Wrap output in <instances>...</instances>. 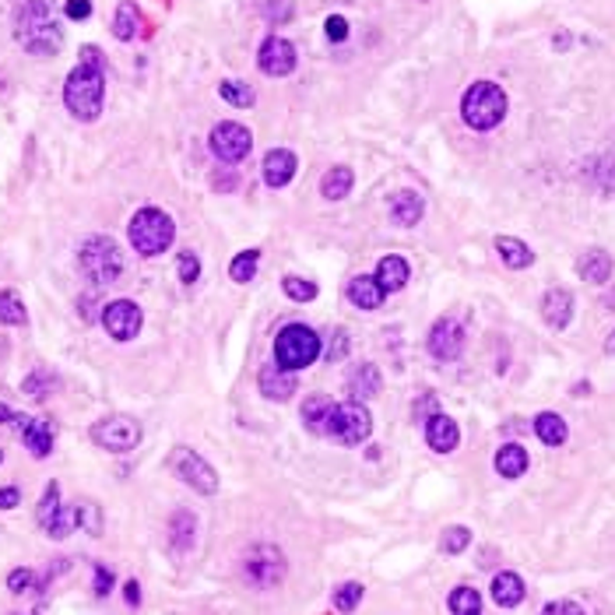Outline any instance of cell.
I'll return each mask as SVG.
<instances>
[{
	"label": "cell",
	"instance_id": "1",
	"mask_svg": "<svg viewBox=\"0 0 615 615\" xmlns=\"http://www.w3.org/2000/svg\"><path fill=\"white\" fill-rule=\"evenodd\" d=\"M106 78H103V54L96 46H81V63L63 81V103L78 120L92 123L103 112Z\"/></svg>",
	"mask_w": 615,
	"mask_h": 615
},
{
	"label": "cell",
	"instance_id": "2",
	"mask_svg": "<svg viewBox=\"0 0 615 615\" xmlns=\"http://www.w3.org/2000/svg\"><path fill=\"white\" fill-rule=\"evenodd\" d=\"M14 39L32 56H54L63 46L60 25L46 0H21L14 11Z\"/></svg>",
	"mask_w": 615,
	"mask_h": 615
},
{
	"label": "cell",
	"instance_id": "3",
	"mask_svg": "<svg viewBox=\"0 0 615 615\" xmlns=\"http://www.w3.org/2000/svg\"><path fill=\"white\" fill-rule=\"evenodd\" d=\"M461 116L471 130H493L506 116V92L493 81H475L464 99H461Z\"/></svg>",
	"mask_w": 615,
	"mask_h": 615
},
{
	"label": "cell",
	"instance_id": "4",
	"mask_svg": "<svg viewBox=\"0 0 615 615\" xmlns=\"http://www.w3.org/2000/svg\"><path fill=\"white\" fill-rule=\"evenodd\" d=\"M320 355V337L306 324H288L275 337V362L288 373H303Z\"/></svg>",
	"mask_w": 615,
	"mask_h": 615
},
{
	"label": "cell",
	"instance_id": "5",
	"mask_svg": "<svg viewBox=\"0 0 615 615\" xmlns=\"http://www.w3.org/2000/svg\"><path fill=\"white\" fill-rule=\"evenodd\" d=\"M172 236H176V225L166 212L159 208H141L134 219H130V246L141 253V257H159L172 246Z\"/></svg>",
	"mask_w": 615,
	"mask_h": 615
},
{
	"label": "cell",
	"instance_id": "6",
	"mask_svg": "<svg viewBox=\"0 0 615 615\" xmlns=\"http://www.w3.org/2000/svg\"><path fill=\"white\" fill-rule=\"evenodd\" d=\"M78 264H81L85 278L96 281V285H112L123 275V253H120V246L112 243L110 236L85 239L81 250H78Z\"/></svg>",
	"mask_w": 615,
	"mask_h": 615
},
{
	"label": "cell",
	"instance_id": "7",
	"mask_svg": "<svg viewBox=\"0 0 615 615\" xmlns=\"http://www.w3.org/2000/svg\"><path fill=\"white\" fill-rule=\"evenodd\" d=\"M373 433V419L366 411L362 401H341V404H331L328 411V422H324V436H331L345 447H355L362 444L366 436Z\"/></svg>",
	"mask_w": 615,
	"mask_h": 615
},
{
	"label": "cell",
	"instance_id": "8",
	"mask_svg": "<svg viewBox=\"0 0 615 615\" xmlns=\"http://www.w3.org/2000/svg\"><path fill=\"white\" fill-rule=\"evenodd\" d=\"M243 577L257 587V591H268V587H278L285 580V556H281L278 545H253L246 556H243Z\"/></svg>",
	"mask_w": 615,
	"mask_h": 615
},
{
	"label": "cell",
	"instance_id": "9",
	"mask_svg": "<svg viewBox=\"0 0 615 615\" xmlns=\"http://www.w3.org/2000/svg\"><path fill=\"white\" fill-rule=\"evenodd\" d=\"M36 520H39V528H43L50 538H67V535L78 528V506L60 503V486L50 482L46 493H43V500H39Z\"/></svg>",
	"mask_w": 615,
	"mask_h": 615
},
{
	"label": "cell",
	"instance_id": "10",
	"mask_svg": "<svg viewBox=\"0 0 615 615\" xmlns=\"http://www.w3.org/2000/svg\"><path fill=\"white\" fill-rule=\"evenodd\" d=\"M172 471H176L190 489H197L201 496H212V493L219 489V475H215V468H212L197 450H190V447L172 450Z\"/></svg>",
	"mask_w": 615,
	"mask_h": 615
},
{
	"label": "cell",
	"instance_id": "11",
	"mask_svg": "<svg viewBox=\"0 0 615 615\" xmlns=\"http://www.w3.org/2000/svg\"><path fill=\"white\" fill-rule=\"evenodd\" d=\"M92 440L103 450H112V453H127L141 444V422L127 419V415H112V419H103L96 429H92Z\"/></svg>",
	"mask_w": 615,
	"mask_h": 615
},
{
	"label": "cell",
	"instance_id": "12",
	"mask_svg": "<svg viewBox=\"0 0 615 615\" xmlns=\"http://www.w3.org/2000/svg\"><path fill=\"white\" fill-rule=\"evenodd\" d=\"M250 148H253V137H250V130H246L243 123L225 120V123H219V127L212 130V152H215L222 162H243V159L250 155Z\"/></svg>",
	"mask_w": 615,
	"mask_h": 615
},
{
	"label": "cell",
	"instance_id": "13",
	"mask_svg": "<svg viewBox=\"0 0 615 615\" xmlns=\"http://www.w3.org/2000/svg\"><path fill=\"white\" fill-rule=\"evenodd\" d=\"M141 320H145V317H141V306L130 303V299H116V303H110V306L103 310V328H106L110 337H116V341L137 337Z\"/></svg>",
	"mask_w": 615,
	"mask_h": 615
},
{
	"label": "cell",
	"instance_id": "14",
	"mask_svg": "<svg viewBox=\"0 0 615 615\" xmlns=\"http://www.w3.org/2000/svg\"><path fill=\"white\" fill-rule=\"evenodd\" d=\"M257 63H261V71H264V74H271V78H285V74H292V71H295V46H292L288 39H281V36H268V39L261 43V56H257Z\"/></svg>",
	"mask_w": 615,
	"mask_h": 615
},
{
	"label": "cell",
	"instance_id": "15",
	"mask_svg": "<svg viewBox=\"0 0 615 615\" xmlns=\"http://www.w3.org/2000/svg\"><path fill=\"white\" fill-rule=\"evenodd\" d=\"M461 348H464V331H461V324L450 320V317L436 320L433 331H429V352H433V359L453 362V359L461 355Z\"/></svg>",
	"mask_w": 615,
	"mask_h": 615
},
{
	"label": "cell",
	"instance_id": "16",
	"mask_svg": "<svg viewBox=\"0 0 615 615\" xmlns=\"http://www.w3.org/2000/svg\"><path fill=\"white\" fill-rule=\"evenodd\" d=\"M11 426H14V429H21V440H25V447L32 450L36 457H46V453L54 450V433H50V426H46L43 419L14 415V419H11Z\"/></svg>",
	"mask_w": 615,
	"mask_h": 615
},
{
	"label": "cell",
	"instance_id": "17",
	"mask_svg": "<svg viewBox=\"0 0 615 615\" xmlns=\"http://www.w3.org/2000/svg\"><path fill=\"white\" fill-rule=\"evenodd\" d=\"M426 444L436 450V453H450V450L461 444V429L450 415H429L426 419Z\"/></svg>",
	"mask_w": 615,
	"mask_h": 615
},
{
	"label": "cell",
	"instance_id": "18",
	"mask_svg": "<svg viewBox=\"0 0 615 615\" xmlns=\"http://www.w3.org/2000/svg\"><path fill=\"white\" fill-rule=\"evenodd\" d=\"M542 317H545L549 328L562 331L573 320V295L566 288H549L545 299H542Z\"/></svg>",
	"mask_w": 615,
	"mask_h": 615
},
{
	"label": "cell",
	"instance_id": "19",
	"mask_svg": "<svg viewBox=\"0 0 615 615\" xmlns=\"http://www.w3.org/2000/svg\"><path fill=\"white\" fill-rule=\"evenodd\" d=\"M261 394L271 397V401H288V397L295 394V373L281 370L278 362L264 366V370H261Z\"/></svg>",
	"mask_w": 615,
	"mask_h": 615
},
{
	"label": "cell",
	"instance_id": "20",
	"mask_svg": "<svg viewBox=\"0 0 615 615\" xmlns=\"http://www.w3.org/2000/svg\"><path fill=\"white\" fill-rule=\"evenodd\" d=\"M295 169H299L295 155H292L288 148H275V152H268V159H264V183H268V187H285V183L295 176Z\"/></svg>",
	"mask_w": 615,
	"mask_h": 615
},
{
	"label": "cell",
	"instance_id": "21",
	"mask_svg": "<svg viewBox=\"0 0 615 615\" xmlns=\"http://www.w3.org/2000/svg\"><path fill=\"white\" fill-rule=\"evenodd\" d=\"M194 535H197V517L190 510H176L172 513V524H169V542H172V553H190L194 549Z\"/></svg>",
	"mask_w": 615,
	"mask_h": 615
},
{
	"label": "cell",
	"instance_id": "22",
	"mask_svg": "<svg viewBox=\"0 0 615 615\" xmlns=\"http://www.w3.org/2000/svg\"><path fill=\"white\" fill-rule=\"evenodd\" d=\"M422 212H426V204H422V197L415 190H397L391 197V219L397 225H404V229L419 225Z\"/></svg>",
	"mask_w": 615,
	"mask_h": 615
},
{
	"label": "cell",
	"instance_id": "23",
	"mask_svg": "<svg viewBox=\"0 0 615 615\" xmlns=\"http://www.w3.org/2000/svg\"><path fill=\"white\" fill-rule=\"evenodd\" d=\"M348 394L352 401H366V397H377L380 394V370L373 362H362L348 373Z\"/></svg>",
	"mask_w": 615,
	"mask_h": 615
},
{
	"label": "cell",
	"instance_id": "24",
	"mask_svg": "<svg viewBox=\"0 0 615 615\" xmlns=\"http://www.w3.org/2000/svg\"><path fill=\"white\" fill-rule=\"evenodd\" d=\"M493 602L500 605V609H517L520 602H524V580L517 577V573H496L493 577Z\"/></svg>",
	"mask_w": 615,
	"mask_h": 615
},
{
	"label": "cell",
	"instance_id": "25",
	"mask_svg": "<svg viewBox=\"0 0 615 615\" xmlns=\"http://www.w3.org/2000/svg\"><path fill=\"white\" fill-rule=\"evenodd\" d=\"M577 271L584 281H594V285H605L612 278V257L605 250H587L580 261H577Z\"/></svg>",
	"mask_w": 615,
	"mask_h": 615
},
{
	"label": "cell",
	"instance_id": "26",
	"mask_svg": "<svg viewBox=\"0 0 615 615\" xmlns=\"http://www.w3.org/2000/svg\"><path fill=\"white\" fill-rule=\"evenodd\" d=\"M384 288L377 285V278H370V275H359V278L348 285V299L359 306V310H377L380 303H384Z\"/></svg>",
	"mask_w": 615,
	"mask_h": 615
},
{
	"label": "cell",
	"instance_id": "27",
	"mask_svg": "<svg viewBox=\"0 0 615 615\" xmlns=\"http://www.w3.org/2000/svg\"><path fill=\"white\" fill-rule=\"evenodd\" d=\"M377 285L384 288V292H397V288H404V281H408V261L404 257H384L380 264H377Z\"/></svg>",
	"mask_w": 615,
	"mask_h": 615
},
{
	"label": "cell",
	"instance_id": "28",
	"mask_svg": "<svg viewBox=\"0 0 615 615\" xmlns=\"http://www.w3.org/2000/svg\"><path fill=\"white\" fill-rule=\"evenodd\" d=\"M496 253L503 257V264L506 268H513V271H520V268H531V264H535L531 246H528V243H520V239H513V236H500V239H496Z\"/></svg>",
	"mask_w": 615,
	"mask_h": 615
},
{
	"label": "cell",
	"instance_id": "29",
	"mask_svg": "<svg viewBox=\"0 0 615 615\" xmlns=\"http://www.w3.org/2000/svg\"><path fill=\"white\" fill-rule=\"evenodd\" d=\"M496 471L503 478H520L528 471V450L520 444H506V447L496 450Z\"/></svg>",
	"mask_w": 615,
	"mask_h": 615
},
{
	"label": "cell",
	"instance_id": "30",
	"mask_svg": "<svg viewBox=\"0 0 615 615\" xmlns=\"http://www.w3.org/2000/svg\"><path fill=\"white\" fill-rule=\"evenodd\" d=\"M355 187V172L348 166H335L328 169V176L320 179V194L328 197V201H341V197H348V190Z\"/></svg>",
	"mask_w": 615,
	"mask_h": 615
},
{
	"label": "cell",
	"instance_id": "31",
	"mask_svg": "<svg viewBox=\"0 0 615 615\" xmlns=\"http://www.w3.org/2000/svg\"><path fill=\"white\" fill-rule=\"evenodd\" d=\"M141 32V11H137V4H120L116 7V18H112V36L116 39H123V43H130L134 36Z\"/></svg>",
	"mask_w": 615,
	"mask_h": 615
},
{
	"label": "cell",
	"instance_id": "32",
	"mask_svg": "<svg viewBox=\"0 0 615 615\" xmlns=\"http://www.w3.org/2000/svg\"><path fill=\"white\" fill-rule=\"evenodd\" d=\"M535 433H538V440L549 444V447H560V444H566V436H569L566 422H562L556 411H542V415L535 419Z\"/></svg>",
	"mask_w": 615,
	"mask_h": 615
},
{
	"label": "cell",
	"instance_id": "33",
	"mask_svg": "<svg viewBox=\"0 0 615 615\" xmlns=\"http://www.w3.org/2000/svg\"><path fill=\"white\" fill-rule=\"evenodd\" d=\"M331 404H335V401H328L324 394H313V397H306V401H303V422H306V429H310V433L324 436V422H328Z\"/></svg>",
	"mask_w": 615,
	"mask_h": 615
},
{
	"label": "cell",
	"instance_id": "34",
	"mask_svg": "<svg viewBox=\"0 0 615 615\" xmlns=\"http://www.w3.org/2000/svg\"><path fill=\"white\" fill-rule=\"evenodd\" d=\"M25 320H29L25 303L18 299V292L4 288V292H0V324H4V328H21Z\"/></svg>",
	"mask_w": 615,
	"mask_h": 615
},
{
	"label": "cell",
	"instance_id": "35",
	"mask_svg": "<svg viewBox=\"0 0 615 615\" xmlns=\"http://www.w3.org/2000/svg\"><path fill=\"white\" fill-rule=\"evenodd\" d=\"M450 612L453 615H482V598L475 587H453L450 591Z\"/></svg>",
	"mask_w": 615,
	"mask_h": 615
},
{
	"label": "cell",
	"instance_id": "36",
	"mask_svg": "<svg viewBox=\"0 0 615 615\" xmlns=\"http://www.w3.org/2000/svg\"><path fill=\"white\" fill-rule=\"evenodd\" d=\"M56 387H60V377H56V373H50V370H36V373L25 380V394H29V397H36V401L50 397Z\"/></svg>",
	"mask_w": 615,
	"mask_h": 615
},
{
	"label": "cell",
	"instance_id": "37",
	"mask_svg": "<svg viewBox=\"0 0 615 615\" xmlns=\"http://www.w3.org/2000/svg\"><path fill=\"white\" fill-rule=\"evenodd\" d=\"M257 261H261V250H243L239 257H232V264H229V275H232V281H253V275H257Z\"/></svg>",
	"mask_w": 615,
	"mask_h": 615
},
{
	"label": "cell",
	"instance_id": "38",
	"mask_svg": "<svg viewBox=\"0 0 615 615\" xmlns=\"http://www.w3.org/2000/svg\"><path fill=\"white\" fill-rule=\"evenodd\" d=\"M219 92H222L225 103L236 106V110H250V106H253V88L243 85V81H222Z\"/></svg>",
	"mask_w": 615,
	"mask_h": 615
},
{
	"label": "cell",
	"instance_id": "39",
	"mask_svg": "<svg viewBox=\"0 0 615 615\" xmlns=\"http://www.w3.org/2000/svg\"><path fill=\"white\" fill-rule=\"evenodd\" d=\"M281 288H285V295L288 299H295V303H310V299H317V285L306 278H299V275H288V278L281 281Z\"/></svg>",
	"mask_w": 615,
	"mask_h": 615
},
{
	"label": "cell",
	"instance_id": "40",
	"mask_svg": "<svg viewBox=\"0 0 615 615\" xmlns=\"http://www.w3.org/2000/svg\"><path fill=\"white\" fill-rule=\"evenodd\" d=\"M359 602H362V587L359 584H341L335 591V605H337V612H355L359 609Z\"/></svg>",
	"mask_w": 615,
	"mask_h": 615
},
{
	"label": "cell",
	"instance_id": "41",
	"mask_svg": "<svg viewBox=\"0 0 615 615\" xmlns=\"http://www.w3.org/2000/svg\"><path fill=\"white\" fill-rule=\"evenodd\" d=\"M468 542H471V531H468V528H447L444 538H440V549L450 553V556H457V553L468 549Z\"/></svg>",
	"mask_w": 615,
	"mask_h": 615
},
{
	"label": "cell",
	"instance_id": "42",
	"mask_svg": "<svg viewBox=\"0 0 615 615\" xmlns=\"http://www.w3.org/2000/svg\"><path fill=\"white\" fill-rule=\"evenodd\" d=\"M261 14L271 25H285V21H292V0H261Z\"/></svg>",
	"mask_w": 615,
	"mask_h": 615
},
{
	"label": "cell",
	"instance_id": "43",
	"mask_svg": "<svg viewBox=\"0 0 615 615\" xmlns=\"http://www.w3.org/2000/svg\"><path fill=\"white\" fill-rule=\"evenodd\" d=\"M32 584H36V573L32 569H11L7 573V591H14V594H25V591H32Z\"/></svg>",
	"mask_w": 615,
	"mask_h": 615
},
{
	"label": "cell",
	"instance_id": "44",
	"mask_svg": "<svg viewBox=\"0 0 615 615\" xmlns=\"http://www.w3.org/2000/svg\"><path fill=\"white\" fill-rule=\"evenodd\" d=\"M176 271H179V281L183 285H190V281H197V275H201V261H197V253H179V264H176Z\"/></svg>",
	"mask_w": 615,
	"mask_h": 615
},
{
	"label": "cell",
	"instance_id": "45",
	"mask_svg": "<svg viewBox=\"0 0 615 615\" xmlns=\"http://www.w3.org/2000/svg\"><path fill=\"white\" fill-rule=\"evenodd\" d=\"M78 524L88 531V535H103V520H99V510L92 503L78 506Z\"/></svg>",
	"mask_w": 615,
	"mask_h": 615
},
{
	"label": "cell",
	"instance_id": "46",
	"mask_svg": "<svg viewBox=\"0 0 615 615\" xmlns=\"http://www.w3.org/2000/svg\"><path fill=\"white\" fill-rule=\"evenodd\" d=\"M345 352H348V331L345 328H337L335 335H331V345H328V362H337V359H345Z\"/></svg>",
	"mask_w": 615,
	"mask_h": 615
},
{
	"label": "cell",
	"instance_id": "47",
	"mask_svg": "<svg viewBox=\"0 0 615 615\" xmlns=\"http://www.w3.org/2000/svg\"><path fill=\"white\" fill-rule=\"evenodd\" d=\"M324 29H328V39H335V43H341V39H345V36H348V21H345V18H341V14H331V18H328V25H324Z\"/></svg>",
	"mask_w": 615,
	"mask_h": 615
},
{
	"label": "cell",
	"instance_id": "48",
	"mask_svg": "<svg viewBox=\"0 0 615 615\" xmlns=\"http://www.w3.org/2000/svg\"><path fill=\"white\" fill-rule=\"evenodd\" d=\"M542 615H587V612L577 602H553V605L542 609Z\"/></svg>",
	"mask_w": 615,
	"mask_h": 615
},
{
	"label": "cell",
	"instance_id": "49",
	"mask_svg": "<svg viewBox=\"0 0 615 615\" xmlns=\"http://www.w3.org/2000/svg\"><path fill=\"white\" fill-rule=\"evenodd\" d=\"M63 11H67V18L81 21V18H88V14H92V4H88V0H67V4H63Z\"/></svg>",
	"mask_w": 615,
	"mask_h": 615
},
{
	"label": "cell",
	"instance_id": "50",
	"mask_svg": "<svg viewBox=\"0 0 615 615\" xmlns=\"http://www.w3.org/2000/svg\"><path fill=\"white\" fill-rule=\"evenodd\" d=\"M112 587V573L106 569V566H96V594L99 598H106Z\"/></svg>",
	"mask_w": 615,
	"mask_h": 615
},
{
	"label": "cell",
	"instance_id": "51",
	"mask_svg": "<svg viewBox=\"0 0 615 615\" xmlns=\"http://www.w3.org/2000/svg\"><path fill=\"white\" fill-rule=\"evenodd\" d=\"M123 598H127V605H141V584L137 580H127V587H123Z\"/></svg>",
	"mask_w": 615,
	"mask_h": 615
},
{
	"label": "cell",
	"instance_id": "52",
	"mask_svg": "<svg viewBox=\"0 0 615 615\" xmlns=\"http://www.w3.org/2000/svg\"><path fill=\"white\" fill-rule=\"evenodd\" d=\"M18 500H21V493H18L14 486L0 489V510H11V506H18Z\"/></svg>",
	"mask_w": 615,
	"mask_h": 615
},
{
	"label": "cell",
	"instance_id": "53",
	"mask_svg": "<svg viewBox=\"0 0 615 615\" xmlns=\"http://www.w3.org/2000/svg\"><path fill=\"white\" fill-rule=\"evenodd\" d=\"M11 419H14V411H11L7 404H0V426H4V422H11Z\"/></svg>",
	"mask_w": 615,
	"mask_h": 615
},
{
	"label": "cell",
	"instance_id": "54",
	"mask_svg": "<svg viewBox=\"0 0 615 615\" xmlns=\"http://www.w3.org/2000/svg\"><path fill=\"white\" fill-rule=\"evenodd\" d=\"M605 348H609V352H615V331H612V337L605 341Z\"/></svg>",
	"mask_w": 615,
	"mask_h": 615
}]
</instances>
